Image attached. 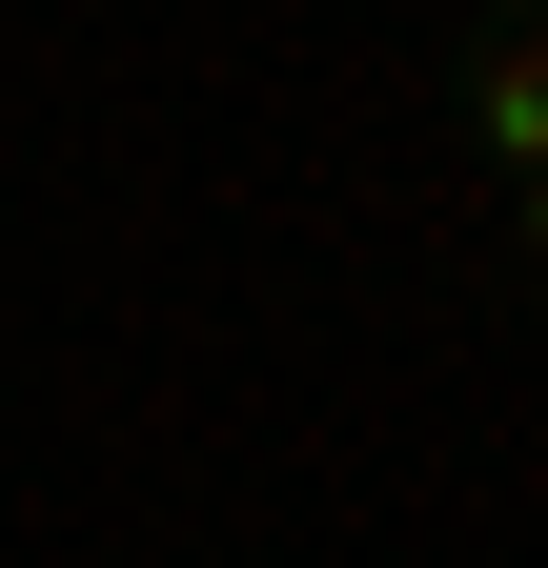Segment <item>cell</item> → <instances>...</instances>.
<instances>
[{"label": "cell", "instance_id": "7a4b0ae2", "mask_svg": "<svg viewBox=\"0 0 548 568\" xmlns=\"http://www.w3.org/2000/svg\"><path fill=\"white\" fill-rule=\"evenodd\" d=\"M508 284H548V183H508Z\"/></svg>", "mask_w": 548, "mask_h": 568}, {"label": "cell", "instance_id": "6da1fadb", "mask_svg": "<svg viewBox=\"0 0 548 568\" xmlns=\"http://www.w3.org/2000/svg\"><path fill=\"white\" fill-rule=\"evenodd\" d=\"M447 142L488 183H548V0H508V21L447 61Z\"/></svg>", "mask_w": 548, "mask_h": 568}]
</instances>
